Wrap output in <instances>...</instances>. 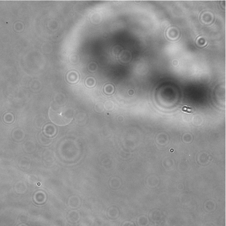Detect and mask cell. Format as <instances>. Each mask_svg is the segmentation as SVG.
Masks as SVG:
<instances>
[{"instance_id": "5b68a950", "label": "cell", "mask_w": 226, "mask_h": 226, "mask_svg": "<svg viewBox=\"0 0 226 226\" xmlns=\"http://www.w3.org/2000/svg\"><path fill=\"white\" fill-rule=\"evenodd\" d=\"M68 218L70 222H76L79 220V214L77 211H72L68 215Z\"/></svg>"}, {"instance_id": "3957f363", "label": "cell", "mask_w": 226, "mask_h": 226, "mask_svg": "<svg viewBox=\"0 0 226 226\" xmlns=\"http://www.w3.org/2000/svg\"><path fill=\"white\" fill-rule=\"evenodd\" d=\"M149 217L152 221L157 222L161 219L162 214L161 212L159 210H155L151 212Z\"/></svg>"}, {"instance_id": "8fae6325", "label": "cell", "mask_w": 226, "mask_h": 226, "mask_svg": "<svg viewBox=\"0 0 226 226\" xmlns=\"http://www.w3.org/2000/svg\"><path fill=\"white\" fill-rule=\"evenodd\" d=\"M18 226H28L27 225L24 224H22L19 225Z\"/></svg>"}, {"instance_id": "7a4b0ae2", "label": "cell", "mask_w": 226, "mask_h": 226, "mask_svg": "<svg viewBox=\"0 0 226 226\" xmlns=\"http://www.w3.org/2000/svg\"><path fill=\"white\" fill-rule=\"evenodd\" d=\"M34 201L38 204H43L46 202V194L43 191H38L35 194L33 197Z\"/></svg>"}, {"instance_id": "52a82bcc", "label": "cell", "mask_w": 226, "mask_h": 226, "mask_svg": "<svg viewBox=\"0 0 226 226\" xmlns=\"http://www.w3.org/2000/svg\"><path fill=\"white\" fill-rule=\"evenodd\" d=\"M137 222L139 226H147L149 224V220L145 215H141L138 218Z\"/></svg>"}, {"instance_id": "6da1fadb", "label": "cell", "mask_w": 226, "mask_h": 226, "mask_svg": "<svg viewBox=\"0 0 226 226\" xmlns=\"http://www.w3.org/2000/svg\"><path fill=\"white\" fill-rule=\"evenodd\" d=\"M74 111L66 107L52 106L49 109V115L53 123L59 126L67 125L74 117Z\"/></svg>"}, {"instance_id": "ba28073f", "label": "cell", "mask_w": 226, "mask_h": 226, "mask_svg": "<svg viewBox=\"0 0 226 226\" xmlns=\"http://www.w3.org/2000/svg\"><path fill=\"white\" fill-rule=\"evenodd\" d=\"M215 204L213 201H207L205 204V208L208 211H211L215 208Z\"/></svg>"}, {"instance_id": "30bf717a", "label": "cell", "mask_w": 226, "mask_h": 226, "mask_svg": "<svg viewBox=\"0 0 226 226\" xmlns=\"http://www.w3.org/2000/svg\"><path fill=\"white\" fill-rule=\"evenodd\" d=\"M122 226H135L134 223L130 221H126L123 224Z\"/></svg>"}, {"instance_id": "8992f818", "label": "cell", "mask_w": 226, "mask_h": 226, "mask_svg": "<svg viewBox=\"0 0 226 226\" xmlns=\"http://www.w3.org/2000/svg\"><path fill=\"white\" fill-rule=\"evenodd\" d=\"M107 215L110 218L114 219L116 218L119 215V210L117 208L112 207V208H109V210L107 211Z\"/></svg>"}, {"instance_id": "9c48e42d", "label": "cell", "mask_w": 226, "mask_h": 226, "mask_svg": "<svg viewBox=\"0 0 226 226\" xmlns=\"http://www.w3.org/2000/svg\"><path fill=\"white\" fill-rule=\"evenodd\" d=\"M45 133L47 135H49V136H53L56 133V129L55 127L53 126H52V127H51V130H49L48 128V126H46L45 129Z\"/></svg>"}, {"instance_id": "277c9868", "label": "cell", "mask_w": 226, "mask_h": 226, "mask_svg": "<svg viewBox=\"0 0 226 226\" xmlns=\"http://www.w3.org/2000/svg\"><path fill=\"white\" fill-rule=\"evenodd\" d=\"M80 199L76 196L71 197L69 200V205L71 208H77L80 205Z\"/></svg>"}]
</instances>
